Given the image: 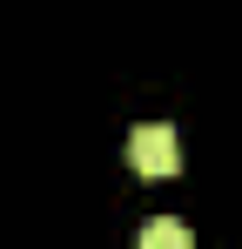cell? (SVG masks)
<instances>
[{
	"mask_svg": "<svg viewBox=\"0 0 242 249\" xmlns=\"http://www.w3.org/2000/svg\"><path fill=\"white\" fill-rule=\"evenodd\" d=\"M128 162H135V175H175L182 168V142H175V128H161V122H141L135 135H128Z\"/></svg>",
	"mask_w": 242,
	"mask_h": 249,
	"instance_id": "6da1fadb",
	"label": "cell"
},
{
	"mask_svg": "<svg viewBox=\"0 0 242 249\" xmlns=\"http://www.w3.org/2000/svg\"><path fill=\"white\" fill-rule=\"evenodd\" d=\"M141 243H148V249H189V222L161 215V222H148V229H141Z\"/></svg>",
	"mask_w": 242,
	"mask_h": 249,
	"instance_id": "7a4b0ae2",
	"label": "cell"
}]
</instances>
